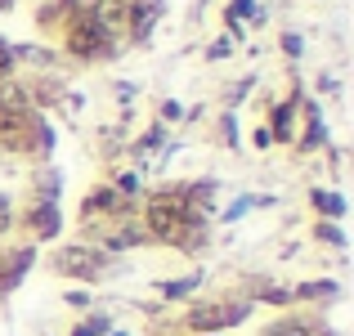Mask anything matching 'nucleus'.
I'll list each match as a JSON object with an SVG mask.
<instances>
[{
    "mask_svg": "<svg viewBox=\"0 0 354 336\" xmlns=\"http://www.w3.org/2000/svg\"><path fill=\"white\" fill-rule=\"evenodd\" d=\"M247 314H251V305H247V301H229V305H198V310L189 314V328H193V332L216 336L220 328H234V323H242Z\"/></svg>",
    "mask_w": 354,
    "mask_h": 336,
    "instance_id": "nucleus-2",
    "label": "nucleus"
},
{
    "mask_svg": "<svg viewBox=\"0 0 354 336\" xmlns=\"http://www.w3.org/2000/svg\"><path fill=\"white\" fill-rule=\"evenodd\" d=\"M283 50H287V59H301V50H305V41L296 32H283Z\"/></svg>",
    "mask_w": 354,
    "mask_h": 336,
    "instance_id": "nucleus-17",
    "label": "nucleus"
},
{
    "mask_svg": "<svg viewBox=\"0 0 354 336\" xmlns=\"http://www.w3.org/2000/svg\"><path fill=\"white\" fill-rule=\"evenodd\" d=\"M310 202H314V211H319V216H332V220H341V216H346V198H341V193L314 189V193H310Z\"/></svg>",
    "mask_w": 354,
    "mask_h": 336,
    "instance_id": "nucleus-7",
    "label": "nucleus"
},
{
    "mask_svg": "<svg viewBox=\"0 0 354 336\" xmlns=\"http://www.w3.org/2000/svg\"><path fill=\"white\" fill-rule=\"evenodd\" d=\"M269 139H283V144H296V99L274 108V126H265Z\"/></svg>",
    "mask_w": 354,
    "mask_h": 336,
    "instance_id": "nucleus-5",
    "label": "nucleus"
},
{
    "mask_svg": "<svg viewBox=\"0 0 354 336\" xmlns=\"http://www.w3.org/2000/svg\"><path fill=\"white\" fill-rule=\"evenodd\" d=\"M68 301L77 305V310H86V305H90V296H86V292H68Z\"/></svg>",
    "mask_w": 354,
    "mask_h": 336,
    "instance_id": "nucleus-21",
    "label": "nucleus"
},
{
    "mask_svg": "<svg viewBox=\"0 0 354 336\" xmlns=\"http://www.w3.org/2000/svg\"><path fill=\"white\" fill-rule=\"evenodd\" d=\"M104 332H108V314H90V319L81 323L72 336H104Z\"/></svg>",
    "mask_w": 354,
    "mask_h": 336,
    "instance_id": "nucleus-12",
    "label": "nucleus"
},
{
    "mask_svg": "<svg viewBox=\"0 0 354 336\" xmlns=\"http://www.w3.org/2000/svg\"><path fill=\"white\" fill-rule=\"evenodd\" d=\"M260 301H269V305H292V287H265V296Z\"/></svg>",
    "mask_w": 354,
    "mask_h": 336,
    "instance_id": "nucleus-14",
    "label": "nucleus"
},
{
    "mask_svg": "<svg viewBox=\"0 0 354 336\" xmlns=\"http://www.w3.org/2000/svg\"><path fill=\"white\" fill-rule=\"evenodd\" d=\"M220 139H225V144H238V121H234V112H225V121H220Z\"/></svg>",
    "mask_w": 354,
    "mask_h": 336,
    "instance_id": "nucleus-16",
    "label": "nucleus"
},
{
    "mask_svg": "<svg viewBox=\"0 0 354 336\" xmlns=\"http://www.w3.org/2000/svg\"><path fill=\"white\" fill-rule=\"evenodd\" d=\"M314 238L328 242V247H346V233H341L337 224H314Z\"/></svg>",
    "mask_w": 354,
    "mask_h": 336,
    "instance_id": "nucleus-11",
    "label": "nucleus"
},
{
    "mask_svg": "<svg viewBox=\"0 0 354 336\" xmlns=\"http://www.w3.org/2000/svg\"><path fill=\"white\" fill-rule=\"evenodd\" d=\"M193 287H202V274H189V278H180V283H162V296L166 301H180V296H189Z\"/></svg>",
    "mask_w": 354,
    "mask_h": 336,
    "instance_id": "nucleus-9",
    "label": "nucleus"
},
{
    "mask_svg": "<svg viewBox=\"0 0 354 336\" xmlns=\"http://www.w3.org/2000/svg\"><path fill=\"white\" fill-rule=\"evenodd\" d=\"M27 233L32 238H59V202H32L27 211Z\"/></svg>",
    "mask_w": 354,
    "mask_h": 336,
    "instance_id": "nucleus-4",
    "label": "nucleus"
},
{
    "mask_svg": "<svg viewBox=\"0 0 354 336\" xmlns=\"http://www.w3.org/2000/svg\"><path fill=\"white\" fill-rule=\"evenodd\" d=\"M247 18H260V5H256V0H229V9H225L229 32L242 36V32H247Z\"/></svg>",
    "mask_w": 354,
    "mask_h": 336,
    "instance_id": "nucleus-6",
    "label": "nucleus"
},
{
    "mask_svg": "<svg viewBox=\"0 0 354 336\" xmlns=\"http://www.w3.org/2000/svg\"><path fill=\"white\" fill-rule=\"evenodd\" d=\"M341 287L337 283H328V278H323V283H301L292 292V301H332V296H337Z\"/></svg>",
    "mask_w": 354,
    "mask_h": 336,
    "instance_id": "nucleus-8",
    "label": "nucleus"
},
{
    "mask_svg": "<svg viewBox=\"0 0 354 336\" xmlns=\"http://www.w3.org/2000/svg\"><path fill=\"white\" fill-rule=\"evenodd\" d=\"M117 193H121V198H135V193H139V175H135V171H126V175L117 180Z\"/></svg>",
    "mask_w": 354,
    "mask_h": 336,
    "instance_id": "nucleus-15",
    "label": "nucleus"
},
{
    "mask_svg": "<svg viewBox=\"0 0 354 336\" xmlns=\"http://www.w3.org/2000/svg\"><path fill=\"white\" fill-rule=\"evenodd\" d=\"M9 224H14V207H9V198L0 193V233H5Z\"/></svg>",
    "mask_w": 354,
    "mask_h": 336,
    "instance_id": "nucleus-20",
    "label": "nucleus"
},
{
    "mask_svg": "<svg viewBox=\"0 0 354 336\" xmlns=\"http://www.w3.org/2000/svg\"><path fill=\"white\" fill-rule=\"evenodd\" d=\"M229 50H234V41H229V36H220V41H211L207 59H229Z\"/></svg>",
    "mask_w": 354,
    "mask_h": 336,
    "instance_id": "nucleus-18",
    "label": "nucleus"
},
{
    "mask_svg": "<svg viewBox=\"0 0 354 336\" xmlns=\"http://www.w3.org/2000/svg\"><path fill=\"white\" fill-rule=\"evenodd\" d=\"M54 269L68 278H86V283H95V278L108 274V251H95V247H81V242H72V247H59L54 251Z\"/></svg>",
    "mask_w": 354,
    "mask_h": 336,
    "instance_id": "nucleus-1",
    "label": "nucleus"
},
{
    "mask_svg": "<svg viewBox=\"0 0 354 336\" xmlns=\"http://www.w3.org/2000/svg\"><path fill=\"white\" fill-rule=\"evenodd\" d=\"M162 0H130L126 5V23H130V41L135 45H144L148 36H153V27H157V18H162Z\"/></svg>",
    "mask_w": 354,
    "mask_h": 336,
    "instance_id": "nucleus-3",
    "label": "nucleus"
},
{
    "mask_svg": "<svg viewBox=\"0 0 354 336\" xmlns=\"http://www.w3.org/2000/svg\"><path fill=\"white\" fill-rule=\"evenodd\" d=\"M14 45H9L5 41V36H0V86H5V81H9V72H14Z\"/></svg>",
    "mask_w": 354,
    "mask_h": 336,
    "instance_id": "nucleus-13",
    "label": "nucleus"
},
{
    "mask_svg": "<svg viewBox=\"0 0 354 336\" xmlns=\"http://www.w3.org/2000/svg\"><path fill=\"white\" fill-rule=\"evenodd\" d=\"M265 336H314V328L301 323V319H283V323H274V328H265Z\"/></svg>",
    "mask_w": 354,
    "mask_h": 336,
    "instance_id": "nucleus-10",
    "label": "nucleus"
},
{
    "mask_svg": "<svg viewBox=\"0 0 354 336\" xmlns=\"http://www.w3.org/2000/svg\"><path fill=\"white\" fill-rule=\"evenodd\" d=\"M180 117H184V108L175 104V99H166V104H162V126H166V121H180Z\"/></svg>",
    "mask_w": 354,
    "mask_h": 336,
    "instance_id": "nucleus-19",
    "label": "nucleus"
}]
</instances>
